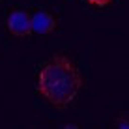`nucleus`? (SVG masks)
Masks as SVG:
<instances>
[{"instance_id":"obj_5","label":"nucleus","mask_w":129,"mask_h":129,"mask_svg":"<svg viewBox=\"0 0 129 129\" xmlns=\"http://www.w3.org/2000/svg\"><path fill=\"white\" fill-rule=\"evenodd\" d=\"M90 6H97V8H103V6H109L112 0H86Z\"/></svg>"},{"instance_id":"obj_4","label":"nucleus","mask_w":129,"mask_h":129,"mask_svg":"<svg viewBox=\"0 0 129 129\" xmlns=\"http://www.w3.org/2000/svg\"><path fill=\"white\" fill-rule=\"evenodd\" d=\"M114 125L116 127H120V129H127L129 127V122H127V116L125 114H122V116H120L116 122H114Z\"/></svg>"},{"instance_id":"obj_1","label":"nucleus","mask_w":129,"mask_h":129,"mask_svg":"<svg viewBox=\"0 0 129 129\" xmlns=\"http://www.w3.org/2000/svg\"><path fill=\"white\" fill-rule=\"evenodd\" d=\"M84 86L82 73L66 54H54L39 69L36 90L54 109H66L75 101Z\"/></svg>"},{"instance_id":"obj_2","label":"nucleus","mask_w":129,"mask_h":129,"mask_svg":"<svg viewBox=\"0 0 129 129\" xmlns=\"http://www.w3.org/2000/svg\"><path fill=\"white\" fill-rule=\"evenodd\" d=\"M8 32L15 38H28L32 34V15L28 11L15 10L8 17Z\"/></svg>"},{"instance_id":"obj_3","label":"nucleus","mask_w":129,"mask_h":129,"mask_svg":"<svg viewBox=\"0 0 129 129\" xmlns=\"http://www.w3.org/2000/svg\"><path fill=\"white\" fill-rule=\"evenodd\" d=\"M56 30V17L49 11H38L32 15V34L47 36Z\"/></svg>"}]
</instances>
